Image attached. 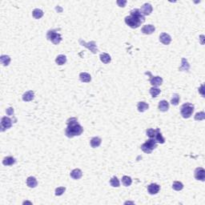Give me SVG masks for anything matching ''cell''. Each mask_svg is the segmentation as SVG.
I'll return each instance as SVG.
<instances>
[{"mask_svg": "<svg viewBox=\"0 0 205 205\" xmlns=\"http://www.w3.org/2000/svg\"><path fill=\"white\" fill-rule=\"evenodd\" d=\"M67 62V57L64 55H60L56 57L55 63L58 65H64Z\"/></svg>", "mask_w": 205, "mask_h": 205, "instance_id": "484cf974", "label": "cell"}, {"mask_svg": "<svg viewBox=\"0 0 205 205\" xmlns=\"http://www.w3.org/2000/svg\"><path fill=\"white\" fill-rule=\"evenodd\" d=\"M156 147L157 142L156 141V139L151 138L141 145V150L143 152L147 153V154L152 153L153 150L155 149V148H156Z\"/></svg>", "mask_w": 205, "mask_h": 205, "instance_id": "277c9868", "label": "cell"}, {"mask_svg": "<svg viewBox=\"0 0 205 205\" xmlns=\"http://www.w3.org/2000/svg\"><path fill=\"white\" fill-rule=\"evenodd\" d=\"M47 38L48 40L52 42L55 45H58L60 42L62 41V36H61V35L57 33L55 30H50L47 31Z\"/></svg>", "mask_w": 205, "mask_h": 205, "instance_id": "5b68a950", "label": "cell"}, {"mask_svg": "<svg viewBox=\"0 0 205 205\" xmlns=\"http://www.w3.org/2000/svg\"><path fill=\"white\" fill-rule=\"evenodd\" d=\"M6 112H7V114L8 116H12L14 114V108H9L8 109H7Z\"/></svg>", "mask_w": 205, "mask_h": 205, "instance_id": "8d00e7d4", "label": "cell"}, {"mask_svg": "<svg viewBox=\"0 0 205 205\" xmlns=\"http://www.w3.org/2000/svg\"><path fill=\"white\" fill-rule=\"evenodd\" d=\"M12 126V120L9 117H3L1 119V131H4L7 129L11 128Z\"/></svg>", "mask_w": 205, "mask_h": 205, "instance_id": "52a82bcc", "label": "cell"}, {"mask_svg": "<svg viewBox=\"0 0 205 205\" xmlns=\"http://www.w3.org/2000/svg\"><path fill=\"white\" fill-rule=\"evenodd\" d=\"M160 190V186L157 183H151L147 186V191L150 195L157 194Z\"/></svg>", "mask_w": 205, "mask_h": 205, "instance_id": "9c48e42d", "label": "cell"}, {"mask_svg": "<svg viewBox=\"0 0 205 205\" xmlns=\"http://www.w3.org/2000/svg\"><path fill=\"white\" fill-rule=\"evenodd\" d=\"M160 41L164 45L170 44L172 42V38L167 33H161L160 35Z\"/></svg>", "mask_w": 205, "mask_h": 205, "instance_id": "8fae6325", "label": "cell"}, {"mask_svg": "<svg viewBox=\"0 0 205 205\" xmlns=\"http://www.w3.org/2000/svg\"><path fill=\"white\" fill-rule=\"evenodd\" d=\"M194 105H192L190 103H186L181 106L180 108V114L184 119L190 118L192 113L194 112Z\"/></svg>", "mask_w": 205, "mask_h": 205, "instance_id": "3957f363", "label": "cell"}, {"mask_svg": "<svg viewBox=\"0 0 205 205\" xmlns=\"http://www.w3.org/2000/svg\"><path fill=\"white\" fill-rule=\"evenodd\" d=\"M35 98V92L33 91H28L22 95V100L25 102H29V101L33 100Z\"/></svg>", "mask_w": 205, "mask_h": 205, "instance_id": "5bb4252c", "label": "cell"}, {"mask_svg": "<svg viewBox=\"0 0 205 205\" xmlns=\"http://www.w3.org/2000/svg\"><path fill=\"white\" fill-rule=\"evenodd\" d=\"M122 183H123V186L128 187L130 186L131 184L132 183V179H131L130 176L124 175V176H123V178H122Z\"/></svg>", "mask_w": 205, "mask_h": 205, "instance_id": "83f0119b", "label": "cell"}, {"mask_svg": "<svg viewBox=\"0 0 205 205\" xmlns=\"http://www.w3.org/2000/svg\"><path fill=\"white\" fill-rule=\"evenodd\" d=\"M154 138L156 139V141L157 143H159L163 144V143H165V139H164V136L162 135L160 131L159 128H156V135H155Z\"/></svg>", "mask_w": 205, "mask_h": 205, "instance_id": "9a60e30c", "label": "cell"}, {"mask_svg": "<svg viewBox=\"0 0 205 205\" xmlns=\"http://www.w3.org/2000/svg\"><path fill=\"white\" fill-rule=\"evenodd\" d=\"M78 42H79L80 45H82V46L85 47L87 49H89L90 51L93 54H96L99 51V50L97 48V45H96L95 41H91L89 43H86L85 41H83L82 39H79Z\"/></svg>", "mask_w": 205, "mask_h": 205, "instance_id": "8992f818", "label": "cell"}, {"mask_svg": "<svg viewBox=\"0 0 205 205\" xmlns=\"http://www.w3.org/2000/svg\"><path fill=\"white\" fill-rule=\"evenodd\" d=\"M172 188L175 191H181L183 188V184L179 181H175L172 184Z\"/></svg>", "mask_w": 205, "mask_h": 205, "instance_id": "f1b7e54d", "label": "cell"}, {"mask_svg": "<svg viewBox=\"0 0 205 205\" xmlns=\"http://www.w3.org/2000/svg\"><path fill=\"white\" fill-rule=\"evenodd\" d=\"M16 163V160L14 157L12 156H7L5 157L3 160V164L5 166H11L13 164H15Z\"/></svg>", "mask_w": 205, "mask_h": 205, "instance_id": "ffe728a7", "label": "cell"}, {"mask_svg": "<svg viewBox=\"0 0 205 205\" xmlns=\"http://www.w3.org/2000/svg\"><path fill=\"white\" fill-rule=\"evenodd\" d=\"M149 108V105L145 102H139L137 104V109L139 112H144Z\"/></svg>", "mask_w": 205, "mask_h": 205, "instance_id": "44dd1931", "label": "cell"}, {"mask_svg": "<svg viewBox=\"0 0 205 205\" xmlns=\"http://www.w3.org/2000/svg\"><path fill=\"white\" fill-rule=\"evenodd\" d=\"M156 30V27L155 26H153L152 24H148V25H145L142 27L141 31L145 35H151L152 34L154 31Z\"/></svg>", "mask_w": 205, "mask_h": 205, "instance_id": "4fadbf2b", "label": "cell"}, {"mask_svg": "<svg viewBox=\"0 0 205 205\" xmlns=\"http://www.w3.org/2000/svg\"><path fill=\"white\" fill-rule=\"evenodd\" d=\"M195 178L197 180L204 181L205 180V170L203 168H197L194 172Z\"/></svg>", "mask_w": 205, "mask_h": 205, "instance_id": "ba28073f", "label": "cell"}, {"mask_svg": "<svg viewBox=\"0 0 205 205\" xmlns=\"http://www.w3.org/2000/svg\"><path fill=\"white\" fill-rule=\"evenodd\" d=\"M152 6L150 3H144L139 9V11L143 15H149L152 12Z\"/></svg>", "mask_w": 205, "mask_h": 205, "instance_id": "30bf717a", "label": "cell"}, {"mask_svg": "<svg viewBox=\"0 0 205 205\" xmlns=\"http://www.w3.org/2000/svg\"><path fill=\"white\" fill-rule=\"evenodd\" d=\"M204 118H205V113L204 112H198V113L196 114V116H195V120H197V121L203 120V119H204Z\"/></svg>", "mask_w": 205, "mask_h": 205, "instance_id": "d6a6232c", "label": "cell"}, {"mask_svg": "<svg viewBox=\"0 0 205 205\" xmlns=\"http://www.w3.org/2000/svg\"><path fill=\"white\" fill-rule=\"evenodd\" d=\"M26 184H27V186L30 187V188H34V187H35L38 185V182L35 177L30 176V177H28L27 179H26Z\"/></svg>", "mask_w": 205, "mask_h": 205, "instance_id": "d6986e66", "label": "cell"}, {"mask_svg": "<svg viewBox=\"0 0 205 205\" xmlns=\"http://www.w3.org/2000/svg\"><path fill=\"white\" fill-rule=\"evenodd\" d=\"M189 68H190V65L188 64L187 60L185 58H183L182 59V65L179 68V70L181 71H187L189 70Z\"/></svg>", "mask_w": 205, "mask_h": 205, "instance_id": "cb8c5ba5", "label": "cell"}, {"mask_svg": "<svg viewBox=\"0 0 205 205\" xmlns=\"http://www.w3.org/2000/svg\"><path fill=\"white\" fill-rule=\"evenodd\" d=\"M179 99H180V98H179V95L174 94V95H172V99H171V104H172V105H174V106H176V105L179 104Z\"/></svg>", "mask_w": 205, "mask_h": 205, "instance_id": "1f68e13d", "label": "cell"}, {"mask_svg": "<svg viewBox=\"0 0 205 205\" xmlns=\"http://www.w3.org/2000/svg\"><path fill=\"white\" fill-rule=\"evenodd\" d=\"M32 15H33V17L35 18V19H39L43 16V11H42L41 9L36 8V9H35V10L33 11Z\"/></svg>", "mask_w": 205, "mask_h": 205, "instance_id": "4316f807", "label": "cell"}, {"mask_svg": "<svg viewBox=\"0 0 205 205\" xmlns=\"http://www.w3.org/2000/svg\"><path fill=\"white\" fill-rule=\"evenodd\" d=\"M146 133H147V135L151 139H154L155 135H156V130L153 129V128H149L146 131Z\"/></svg>", "mask_w": 205, "mask_h": 205, "instance_id": "836d02e7", "label": "cell"}, {"mask_svg": "<svg viewBox=\"0 0 205 205\" xmlns=\"http://www.w3.org/2000/svg\"><path fill=\"white\" fill-rule=\"evenodd\" d=\"M145 21V16L142 14L139 9H133L130 11V15L125 18V22L131 28H138Z\"/></svg>", "mask_w": 205, "mask_h": 205, "instance_id": "6da1fadb", "label": "cell"}, {"mask_svg": "<svg viewBox=\"0 0 205 205\" xmlns=\"http://www.w3.org/2000/svg\"><path fill=\"white\" fill-rule=\"evenodd\" d=\"M79 78L83 83H89L91 80V76L87 72H82L79 74Z\"/></svg>", "mask_w": 205, "mask_h": 205, "instance_id": "ac0fdd59", "label": "cell"}, {"mask_svg": "<svg viewBox=\"0 0 205 205\" xmlns=\"http://www.w3.org/2000/svg\"><path fill=\"white\" fill-rule=\"evenodd\" d=\"M150 83L153 87H159L163 83V78L160 76H152V78H150Z\"/></svg>", "mask_w": 205, "mask_h": 205, "instance_id": "7c38bea8", "label": "cell"}, {"mask_svg": "<svg viewBox=\"0 0 205 205\" xmlns=\"http://www.w3.org/2000/svg\"><path fill=\"white\" fill-rule=\"evenodd\" d=\"M99 58H100L101 62H103L105 64H109L112 61V58H111L110 55H108V53H102Z\"/></svg>", "mask_w": 205, "mask_h": 205, "instance_id": "603a6c76", "label": "cell"}, {"mask_svg": "<svg viewBox=\"0 0 205 205\" xmlns=\"http://www.w3.org/2000/svg\"><path fill=\"white\" fill-rule=\"evenodd\" d=\"M67 127L65 131V135L68 138H73L75 136H78L82 134L83 131V127L78 123V119L72 117L67 119Z\"/></svg>", "mask_w": 205, "mask_h": 205, "instance_id": "7a4b0ae2", "label": "cell"}, {"mask_svg": "<svg viewBox=\"0 0 205 205\" xmlns=\"http://www.w3.org/2000/svg\"><path fill=\"white\" fill-rule=\"evenodd\" d=\"M126 3H127V1H126V0H123V1L118 0V1H117V4L119 5L120 7H124Z\"/></svg>", "mask_w": 205, "mask_h": 205, "instance_id": "d590c367", "label": "cell"}, {"mask_svg": "<svg viewBox=\"0 0 205 205\" xmlns=\"http://www.w3.org/2000/svg\"><path fill=\"white\" fill-rule=\"evenodd\" d=\"M158 108H159V110H160V112H167L168 109H169V103L166 100L160 101Z\"/></svg>", "mask_w": 205, "mask_h": 205, "instance_id": "2e32d148", "label": "cell"}, {"mask_svg": "<svg viewBox=\"0 0 205 205\" xmlns=\"http://www.w3.org/2000/svg\"><path fill=\"white\" fill-rule=\"evenodd\" d=\"M150 94L152 95V96L153 98L156 97L158 95H160V90L159 89V88H157V87H152L151 89H150Z\"/></svg>", "mask_w": 205, "mask_h": 205, "instance_id": "4dcf8cb0", "label": "cell"}, {"mask_svg": "<svg viewBox=\"0 0 205 205\" xmlns=\"http://www.w3.org/2000/svg\"><path fill=\"white\" fill-rule=\"evenodd\" d=\"M0 62L5 67L8 66L10 64V63H11V57L9 55H1V57H0Z\"/></svg>", "mask_w": 205, "mask_h": 205, "instance_id": "d4e9b609", "label": "cell"}, {"mask_svg": "<svg viewBox=\"0 0 205 205\" xmlns=\"http://www.w3.org/2000/svg\"><path fill=\"white\" fill-rule=\"evenodd\" d=\"M110 184L114 187H119L120 183H119V180L116 176H113L111 180H110Z\"/></svg>", "mask_w": 205, "mask_h": 205, "instance_id": "f546056e", "label": "cell"}, {"mask_svg": "<svg viewBox=\"0 0 205 205\" xmlns=\"http://www.w3.org/2000/svg\"><path fill=\"white\" fill-rule=\"evenodd\" d=\"M102 143V140L99 137H93V138L91 139V147L93 148H95V147H99Z\"/></svg>", "mask_w": 205, "mask_h": 205, "instance_id": "7402d4cb", "label": "cell"}, {"mask_svg": "<svg viewBox=\"0 0 205 205\" xmlns=\"http://www.w3.org/2000/svg\"><path fill=\"white\" fill-rule=\"evenodd\" d=\"M70 175H71V177L72 178V179H79L81 177H82L83 172L80 169L76 168V169H74V170L70 173Z\"/></svg>", "mask_w": 205, "mask_h": 205, "instance_id": "e0dca14e", "label": "cell"}, {"mask_svg": "<svg viewBox=\"0 0 205 205\" xmlns=\"http://www.w3.org/2000/svg\"><path fill=\"white\" fill-rule=\"evenodd\" d=\"M66 191V187H57L55 189V196H62L65 192Z\"/></svg>", "mask_w": 205, "mask_h": 205, "instance_id": "e575fe53", "label": "cell"}]
</instances>
